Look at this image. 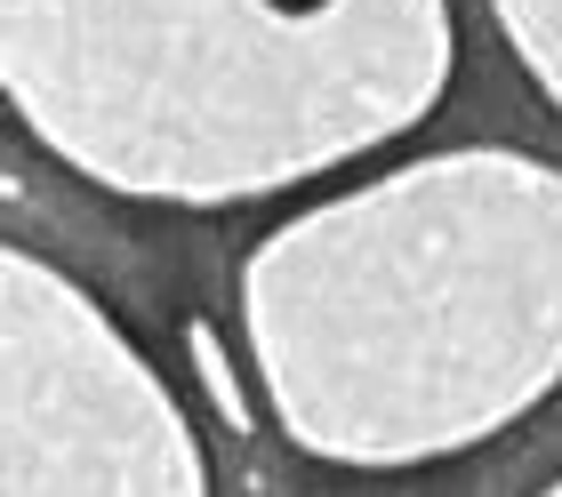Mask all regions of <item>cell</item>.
Instances as JSON below:
<instances>
[{
    "label": "cell",
    "instance_id": "cell-1",
    "mask_svg": "<svg viewBox=\"0 0 562 497\" xmlns=\"http://www.w3.org/2000/svg\"><path fill=\"white\" fill-rule=\"evenodd\" d=\"M273 9H281V16H314L322 0H273Z\"/></svg>",
    "mask_w": 562,
    "mask_h": 497
}]
</instances>
